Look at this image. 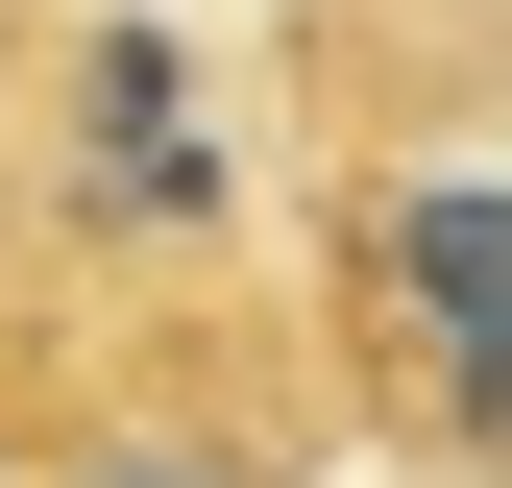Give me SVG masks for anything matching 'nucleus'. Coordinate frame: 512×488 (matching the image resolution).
<instances>
[{
    "mask_svg": "<svg viewBox=\"0 0 512 488\" xmlns=\"http://www.w3.org/2000/svg\"><path fill=\"white\" fill-rule=\"evenodd\" d=\"M391 318H415V415L464 464H512V196H391Z\"/></svg>",
    "mask_w": 512,
    "mask_h": 488,
    "instance_id": "nucleus-1",
    "label": "nucleus"
},
{
    "mask_svg": "<svg viewBox=\"0 0 512 488\" xmlns=\"http://www.w3.org/2000/svg\"><path fill=\"white\" fill-rule=\"evenodd\" d=\"M98 196H122V220H196V196H220V147H196V98H171V49H98Z\"/></svg>",
    "mask_w": 512,
    "mask_h": 488,
    "instance_id": "nucleus-2",
    "label": "nucleus"
},
{
    "mask_svg": "<svg viewBox=\"0 0 512 488\" xmlns=\"http://www.w3.org/2000/svg\"><path fill=\"white\" fill-rule=\"evenodd\" d=\"M122 488H220V464H122Z\"/></svg>",
    "mask_w": 512,
    "mask_h": 488,
    "instance_id": "nucleus-3",
    "label": "nucleus"
}]
</instances>
